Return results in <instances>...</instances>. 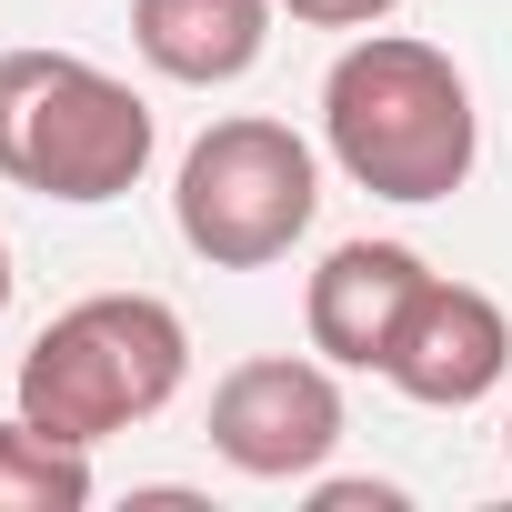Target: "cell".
Here are the masks:
<instances>
[{"label":"cell","mask_w":512,"mask_h":512,"mask_svg":"<svg viewBox=\"0 0 512 512\" xmlns=\"http://www.w3.org/2000/svg\"><path fill=\"white\" fill-rule=\"evenodd\" d=\"M312 502H322V512H402L392 482H312Z\"/></svg>","instance_id":"obj_11"},{"label":"cell","mask_w":512,"mask_h":512,"mask_svg":"<svg viewBox=\"0 0 512 512\" xmlns=\"http://www.w3.org/2000/svg\"><path fill=\"white\" fill-rule=\"evenodd\" d=\"M151 151H161V121L121 71L81 51H0V181L101 211L141 191Z\"/></svg>","instance_id":"obj_2"},{"label":"cell","mask_w":512,"mask_h":512,"mask_svg":"<svg viewBox=\"0 0 512 512\" xmlns=\"http://www.w3.org/2000/svg\"><path fill=\"white\" fill-rule=\"evenodd\" d=\"M502 452H512V422H502Z\"/></svg>","instance_id":"obj_13"},{"label":"cell","mask_w":512,"mask_h":512,"mask_svg":"<svg viewBox=\"0 0 512 512\" xmlns=\"http://www.w3.org/2000/svg\"><path fill=\"white\" fill-rule=\"evenodd\" d=\"M322 151L372 201H402V211L452 201L482 161L472 81L452 71V51H432L412 31H362L322 81Z\"/></svg>","instance_id":"obj_1"},{"label":"cell","mask_w":512,"mask_h":512,"mask_svg":"<svg viewBox=\"0 0 512 512\" xmlns=\"http://www.w3.org/2000/svg\"><path fill=\"white\" fill-rule=\"evenodd\" d=\"M272 11L282 0H131V51L181 91H221L272 51Z\"/></svg>","instance_id":"obj_8"},{"label":"cell","mask_w":512,"mask_h":512,"mask_svg":"<svg viewBox=\"0 0 512 512\" xmlns=\"http://www.w3.org/2000/svg\"><path fill=\"white\" fill-rule=\"evenodd\" d=\"M101 482H91V452L41 432L31 412L0 422V512H81Z\"/></svg>","instance_id":"obj_9"},{"label":"cell","mask_w":512,"mask_h":512,"mask_svg":"<svg viewBox=\"0 0 512 512\" xmlns=\"http://www.w3.org/2000/svg\"><path fill=\"white\" fill-rule=\"evenodd\" d=\"M181 382H191V332L161 292H91L51 312L41 342L21 352V412L81 452L171 412Z\"/></svg>","instance_id":"obj_3"},{"label":"cell","mask_w":512,"mask_h":512,"mask_svg":"<svg viewBox=\"0 0 512 512\" xmlns=\"http://www.w3.org/2000/svg\"><path fill=\"white\" fill-rule=\"evenodd\" d=\"M312 211H322V161L292 121H262V111L211 121L171 181V221L211 272H272L312 231Z\"/></svg>","instance_id":"obj_4"},{"label":"cell","mask_w":512,"mask_h":512,"mask_svg":"<svg viewBox=\"0 0 512 512\" xmlns=\"http://www.w3.org/2000/svg\"><path fill=\"white\" fill-rule=\"evenodd\" d=\"M0 312H11V241H0Z\"/></svg>","instance_id":"obj_12"},{"label":"cell","mask_w":512,"mask_h":512,"mask_svg":"<svg viewBox=\"0 0 512 512\" xmlns=\"http://www.w3.org/2000/svg\"><path fill=\"white\" fill-rule=\"evenodd\" d=\"M211 452L241 482H312L342 452V382H332V362H302V352L231 362L221 392H211Z\"/></svg>","instance_id":"obj_5"},{"label":"cell","mask_w":512,"mask_h":512,"mask_svg":"<svg viewBox=\"0 0 512 512\" xmlns=\"http://www.w3.org/2000/svg\"><path fill=\"white\" fill-rule=\"evenodd\" d=\"M422 282H432V262L412 241H342L332 262L312 272V292H302L312 352L332 372H382L392 342H402V322H412V302H422Z\"/></svg>","instance_id":"obj_7"},{"label":"cell","mask_w":512,"mask_h":512,"mask_svg":"<svg viewBox=\"0 0 512 512\" xmlns=\"http://www.w3.org/2000/svg\"><path fill=\"white\" fill-rule=\"evenodd\" d=\"M292 21H312V31H382L402 0H282Z\"/></svg>","instance_id":"obj_10"},{"label":"cell","mask_w":512,"mask_h":512,"mask_svg":"<svg viewBox=\"0 0 512 512\" xmlns=\"http://www.w3.org/2000/svg\"><path fill=\"white\" fill-rule=\"evenodd\" d=\"M502 372H512V312L492 292L432 272L412 322H402V342H392V362H382V382L402 402H422V412H472V402L502 392Z\"/></svg>","instance_id":"obj_6"}]
</instances>
